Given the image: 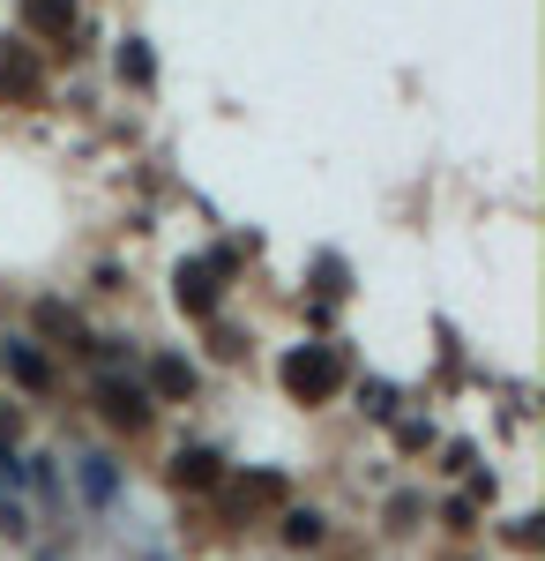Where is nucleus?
Instances as JSON below:
<instances>
[{
	"label": "nucleus",
	"instance_id": "f257e3e1",
	"mask_svg": "<svg viewBox=\"0 0 545 561\" xmlns=\"http://www.w3.org/2000/svg\"><path fill=\"white\" fill-rule=\"evenodd\" d=\"M336 375H344V367H336L329 345H306V352H292V359H285V382H292V397H329Z\"/></svg>",
	"mask_w": 545,
	"mask_h": 561
},
{
	"label": "nucleus",
	"instance_id": "f03ea898",
	"mask_svg": "<svg viewBox=\"0 0 545 561\" xmlns=\"http://www.w3.org/2000/svg\"><path fill=\"white\" fill-rule=\"evenodd\" d=\"M97 404H105V420H113V427H150V389L142 382H120V375H105V382H97Z\"/></svg>",
	"mask_w": 545,
	"mask_h": 561
},
{
	"label": "nucleus",
	"instance_id": "7ed1b4c3",
	"mask_svg": "<svg viewBox=\"0 0 545 561\" xmlns=\"http://www.w3.org/2000/svg\"><path fill=\"white\" fill-rule=\"evenodd\" d=\"M76 486H83V502H120V472H113V457H76Z\"/></svg>",
	"mask_w": 545,
	"mask_h": 561
},
{
	"label": "nucleus",
	"instance_id": "20e7f679",
	"mask_svg": "<svg viewBox=\"0 0 545 561\" xmlns=\"http://www.w3.org/2000/svg\"><path fill=\"white\" fill-rule=\"evenodd\" d=\"M23 23L53 38V31H68V23H76V0H23Z\"/></svg>",
	"mask_w": 545,
	"mask_h": 561
},
{
	"label": "nucleus",
	"instance_id": "39448f33",
	"mask_svg": "<svg viewBox=\"0 0 545 561\" xmlns=\"http://www.w3.org/2000/svg\"><path fill=\"white\" fill-rule=\"evenodd\" d=\"M0 359H8V375H15L23 389H45V359L23 345V337H8V352H0Z\"/></svg>",
	"mask_w": 545,
	"mask_h": 561
},
{
	"label": "nucleus",
	"instance_id": "423d86ee",
	"mask_svg": "<svg viewBox=\"0 0 545 561\" xmlns=\"http://www.w3.org/2000/svg\"><path fill=\"white\" fill-rule=\"evenodd\" d=\"M0 90L31 98V90H38V60H31V53H0Z\"/></svg>",
	"mask_w": 545,
	"mask_h": 561
},
{
	"label": "nucleus",
	"instance_id": "0eeeda50",
	"mask_svg": "<svg viewBox=\"0 0 545 561\" xmlns=\"http://www.w3.org/2000/svg\"><path fill=\"white\" fill-rule=\"evenodd\" d=\"M179 307H195V314H210L217 307V285H210V270L195 262V270H179Z\"/></svg>",
	"mask_w": 545,
	"mask_h": 561
},
{
	"label": "nucleus",
	"instance_id": "6e6552de",
	"mask_svg": "<svg viewBox=\"0 0 545 561\" xmlns=\"http://www.w3.org/2000/svg\"><path fill=\"white\" fill-rule=\"evenodd\" d=\"M172 479H179V486H210L217 457H210V449H195V457H179V465H172Z\"/></svg>",
	"mask_w": 545,
	"mask_h": 561
},
{
	"label": "nucleus",
	"instance_id": "1a4fd4ad",
	"mask_svg": "<svg viewBox=\"0 0 545 561\" xmlns=\"http://www.w3.org/2000/svg\"><path fill=\"white\" fill-rule=\"evenodd\" d=\"M150 382L165 389V397H187V389H195V367H187V359H158V375H150Z\"/></svg>",
	"mask_w": 545,
	"mask_h": 561
},
{
	"label": "nucleus",
	"instance_id": "9d476101",
	"mask_svg": "<svg viewBox=\"0 0 545 561\" xmlns=\"http://www.w3.org/2000/svg\"><path fill=\"white\" fill-rule=\"evenodd\" d=\"M285 539H292V547H314V539H322V517H314V510L285 517Z\"/></svg>",
	"mask_w": 545,
	"mask_h": 561
},
{
	"label": "nucleus",
	"instance_id": "9b49d317",
	"mask_svg": "<svg viewBox=\"0 0 545 561\" xmlns=\"http://www.w3.org/2000/svg\"><path fill=\"white\" fill-rule=\"evenodd\" d=\"M120 76L150 83V53H142V38H127V45H120Z\"/></svg>",
	"mask_w": 545,
	"mask_h": 561
},
{
	"label": "nucleus",
	"instance_id": "f8f14e48",
	"mask_svg": "<svg viewBox=\"0 0 545 561\" xmlns=\"http://www.w3.org/2000/svg\"><path fill=\"white\" fill-rule=\"evenodd\" d=\"M142 561H165V554H142Z\"/></svg>",
	"mask_w": 545,
	"mask_h": 561
}]
</instances>
